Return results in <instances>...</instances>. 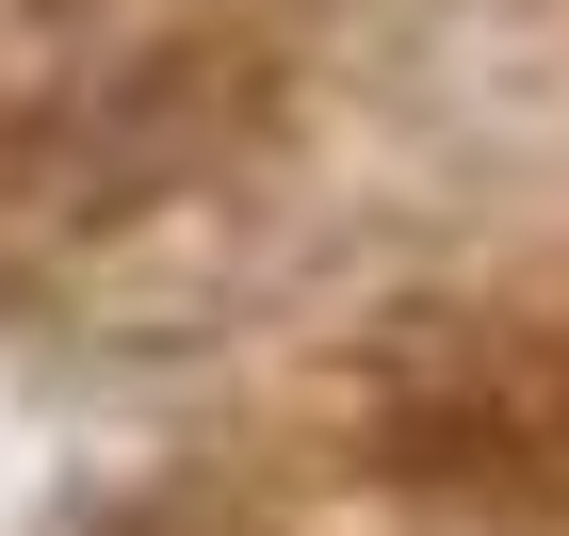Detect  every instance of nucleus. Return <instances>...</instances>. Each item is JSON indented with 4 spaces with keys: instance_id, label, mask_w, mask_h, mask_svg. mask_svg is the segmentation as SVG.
Returning a JSON list of instances; mask_svg holds the SVG:
<instances>
[{
    "instance_id": "1",
    "label": "nucleus",
    "mask_w": 569,
    "mask_h": 536,
    "mask_svg": "<svg viewBox=\"0 0 569 536\" xmlns=\"http://www.w3.org/2000/svg\"><path fill=\"white\" fill-rule=\"evenodd\" d=\"M342 423L391 488L439 504H553L569 488V325L537 310H407L342 357Z\"/></svg>"
},
{
    "instance_id": "2",
    "label": "nucleus",
    "mask_w": 569,
    "mask_h": 536,
    "mask_svg": "<svg viewBox=\"0 0 569 536\" xmlns=\"http://www.w3.org/2000/svg\"><path fill=\"white\" fill-rule=\"evenodd\" d=\"M244 114H261V65H244V49H212V33L114 49V65H82V82L33 114L17 179H33L49 212H147L179 179H212L228 146H244Z\"/></svg>"
}]
</instances>
